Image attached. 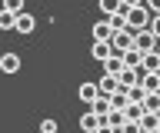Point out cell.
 Wrapping results in <instances>:
<instances>
[{"mask_svg": "<svg viewBox=\"0 0 160 133\" xmlns=\"http://www.w3.org/2000/svg\"><path fill=\"white\" fill-rule=\"evenodd\" d=\"M113 40V27H110V20L103 17V20L93 23V43H110Z\"/></svg>", "mask_w": 160, "mask_h": 133, "instance_id": "7a4b0ae2", "label": "cell"}, {"mask_svg": "<svg viewBox=\"0 0 160 133\" xmlns=\"http://www.w3.org/2000/svg\"><path fill=\"white\" fill-rule=\"evenodd\" d=\"M157 133H160V130H157Z\"/></svg>", "mask_w": 160, "mask_h": 133, "instance_id": "d6986e66", "label": "cell"}, {"mask_svg": "<svg viewBox=\"0 0 160 133\" xmlns=\"http://www.w3.org/2000/svg\"><path fill=\"white\" fill-rule=\"evenodd\" d=\"M123 70H127V67H123V57H117V53H113V57L103 63V73H107V77H120Z\"/></svg>", "mask_w": 160, "mask_h": 133, "instance_id": "9c48e42d", "label": "cell"}, {"mask_svg": "<svg viewBox=\"0 0 160 133\" xmlns=\"http://www.w3.org/2000/svg\"><path fill=\"white\" fill-rule=\"evenodd\" d=\"M100 126H103V120H100L93 110H87L83 116H80V130H83V133H97Z\"/></svg>", "mask_w": 160, "mask_h": 133, "instance_id": "5b68a950", "label": "cell"}, {"mask_svg": "<svg viewBox=\"0 0 160 133\" xmlns=\"http://www.w3.org/2000/svg\"><path fill=\"white\" fill-rule=\"evenodd\" d=\"M40 133H57V120H53V116L40 120Z\"/></svg>", "mask_w": 160, "mask_h": 133, "instance_id": "2e32d148", "label": "cell"}, {"mask_svg": "<svg viewBox=\"0 0 160 133\" xmlns=\"http://www.w3.org/2000/svg\"><path fill=\"white\" fill-rule=\"evenodd\" d=\"M97 87H100V97H113V93H120V80H117V77H107V73L97 80Z\"/></svg>", "mask_w": 160, "mask_h": 133, "instance_id": "8992f818", "label": "cell"}, {"mask_svg": "<svg viewBox=\"0 0 160 133\" xmlns=\"http://www.w3.org/2000/svg\"><path fill=\"white\" fill-rule=\"evenodd\" d=\"M90 57L97 63H107L110 57H113V47H110V43H93V47H90Z\"/></svg>", "mask_w": 160, "mask_h": 133, "instance_id": "52a82bcc", "label": "cell"}, {"mask_svg": "<svg viewBox=\"0 0 160 133\" xmlns=\"http://www.w3.org/2000/svg\"><path fill=\"white\" fill-rule=\"evenodd\" d=\"M0 30H17V13L0 10Z\"/></svg>", "mask_w": 160, "mask_h": 133, "instance_id": "5bb4252c", "label": "cell"}, {"mask_svg": "<svg viewBox=\"0 0 160 133\" xmlns=\"http://www.w3.org/2000/svg\"><path fill=\"white\" fill-rule=\"evenodd\" d=\"M143 73H160V53H143Z\"/></svg>", "mask_w": 160, "mask_h": 133, "instance_id": "7c38bea8", "label": "cell"}, {"mask_svg": "<svg viewBox=\"0 0 160 133\" xmlns=\"http://www.w3.org/2000/svg\"><path fill=\"white\" fill-rule=\"evenodd\" d=\"M127 97H130V103H140V107H143V100H147V90H143V87H130Z\"/></svg>", "mask_w": 160, "mask_h": 133, "instance_id": "9a60e30c", "label": "cell"}, {"mask_svg": "<svg viewBox=\"0 0 160 133\" xmlns=\"http://www.w3.org/2000/svg\"><path fill=\"white\" fill-rule=\"evenodd\" d=\"M157 53H160V43H157Z\"/></svg>", "mask_w": 160, "mask_h": 133, "instance_id": "ac0fdd59", "label": "cell"}, {"mask_svg": "<svg viewBox=\"0 0 160 133\" xmlns=\"http://www.w3.org/2000/svg\"><path fill=\"white\" fill-rule=\"evenodd\" d=\"M0 70L3 73H17L20 70V57L17 53H3V57H0Z\"/></svg>", "mask_w": 160, "mask_h": 133, "instance_id": "30bf717a", "label": "cell"}, {"mask_svg": "<svg viewBox=\"0 0 160 133\" xmlns=\"http://www.w3.org/2000/svg\"><path fill=\"white\" fill-rule=\"evenodd\" d=\"M33 30H37V17H33V13H20L17 17V33L27 37V33H33Z\"/></svg>", "mask_w": 160, "mask_h": 133, "instance_id": "ba28073f", "label": "cell"}, {"mask_svg": "<svg viewBox=\"0 0 160 133\" xmlns=\"http://www.w3.org/2000/svg\"><path fill=\"white\" fill-rule=\"evenodd\" d=\"M77 97H80V100H83V103H87V107H93V103L100 100V87H97V83H80Z\"/></svg>", "mask_w": 160, "mask_h": 133, "instance_id": "3957f363", "label": "cell"}, {"mask_svg": "<svg viewBox=\"0 0 160 133\" xmlns=\"http://www.w3.org/2000/svg\"><path fill=\"white\" fill-rule=\"evenodd\" d=\"M140 126H143V133H157L160 130V113H143Z\"/></svg>", "mask_w": 160, "mask_h": 133, "instance_id": "8fae6325", "label": "cell"}, {"mask_svg": "<svg viewBox=\"0 0 160 133\" xmlns=\"http://www.w3.org/2000/svg\"><path fill=\"white\" fill-rule=\"evenodd\" d=\"M110 47H113L117 57H123V53H130L133 47H137V37H133L130 30H117V33H113V40H110Z\"/></svg>", "mask_w": 160, "mask_h": 133, "instance_id": "6da1fadb", "label": "cell"}, {"mask_svg": "<svg viewBox=\"0 0 160 133\" xmlns=\"http://www.w3.org/2000/svg\"><path fill=\"white\" fill-rule=\"evenodd\" d=\"M140 87L147 93H160V73H147V77L140 80Z\"/></svg>", "mask_w": 160, "mask_h": 133, "instance_id": "4fadbf2b", "label": "cell"}, {"mask_svg": "<svg viewBox=\"0 0 160 133\" xmlns=\"http://www.w3.org/2000/svg\"><path fill=\"white\" fill-rule=\"evenodd\" d=\"M157 43H160V40H157L150 30L137 33V50H140V53H157Z\"/></svg>", "mask_w": 160, "mask_h": 133, "instance_id": "277c9868", "label": "cell"}, {"mask_svg": "<svg viewBox=\"0 0 160 133\" xmlns=\"http://www.w3.org/2000/svg\"><path fill=\"white\" fill-rule=\"evenodd\" d=\"M150 33H153V37L160 40V17H153V23H150Z\"/></svg>", "mask_w": 160, "mask_h": 133, "instance_id": "e0dca14e", "label": "cell"}]
</instances>
